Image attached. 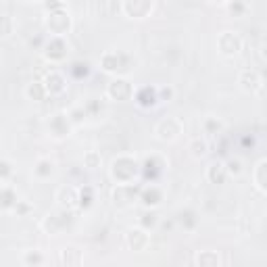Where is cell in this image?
I'll return each instance as SVG.
<instances>
[{"mask_svg":"<svg viewBox=\"0 0 267 267\" xmlns=\"http://www.w3.org/2000/svg\"><path fill=\"white\" fill-rule=\"evenodd\" d=\"M142 171V167H138V163L130 157H119L113 161V167H111V175L113 180L119 184V186H130V182H134V177Z\"/></svg>","mask_w":267,"mask_h":267,"instance_id":"1","label":"cell"},{"mask_svg":"<svg viewBox=\"0 0 267 267\" xmlns=\"http://www.w3.org/2000/svg\"><path fill=\"white\" fill-rule=\"evenodd\" d=\"M46 9L50 11L48 15V19H46V27L50 29V33H55L57 38H61L63 33L69 31L71 27V19H69V15L63 11L65 7L61 3H52V5H46Z\"/></svg>","mask_w":267,"mask_h":267,"instance_id":"2","label":"cell"},{"mask_svg":"<svg viewBox=\"0 0 267 267\" xmlns=\"http://www.w3.org/2000/svg\"><path fill=\"white\" fill-rule=\"evenodd\" d=\"M217 44H219V50L223 52V55H227V57L238 55V50L242 48V40L238 38L236 33H232V31H223V33L219 35Z\"/></svg>","mask_w":267,"mask_h":267,"instance_id":"3","label":"cell"},{"mask_svg":"<svg viewBox=\"0 0 267 267\" xmlns=\"http://www.w3.org/2000/svg\"><path fill=\"white\" fill-rule=\"evenodd\" d=\"M44 55L50 59V61H61L65 55H67V42L63 38H57V35H52L50 42L46 44L44 48Z\"/></svg>","mask_w":267,"mask_h":267,"instance_id":"4","label":"cell"},{"mask_svg":"<svg viewBox=\"0 0 267 267\" xmlns=\"http://www.w3.org/2000/svg\"><path fill=\"white\" fill-rule=\"evenodd\" d=\"M106 94L113 100H128L132 96V86L126 80H113L106 88Z\"/></svg>","mask_w":267,"mask_h":267,"instance_id":"5","label":"cell"},{"mask_svg":"<svg viewBox=\"0 0 267 267\" xmlns=\"http://www.w3.org/2000/svg\"><path fill=\"white\" fill-rule=\"evenodd\" d=\"M159 100V92H157V88H152V86H144L142 90H138V94H136V102L140 104V106H144V109H150V106H155Z\"/></svg>","mask_w":267,"mask_h":267,"instance_id":"6","label":"cell"},{"mask_svg":"<svg viewBox=\"0 0 267 267\" xmlns=\"http://www.w3.org/2000/svg\"><path fill=\"white\" fill-rule=\"evenodd\" d=\"M157 134L161 140H173L177 134H180V123H177L175 119H163L157 126Z\"/></svg>","mask_w":267,"mask_h":267,"instance_id":"7","label":"cell"},{"mask_svg":"<svg viewBox=\"0 0 267 267\" xmlns=\"http://www.w3.org/2000/svg\"><path fill=\"white\" fill-rule=\"evenodd\" d=\"M121 9L126 11L132 19L134 17L136 19H142V17H146L152 11V3H126V5H121Z\"/></svg>","mask_w":267,"mask_h":267,"instance_id":"8","label":"cell"},{"mask_svg":"<svg viewBox=\"0 0 267 267\" xmlns=\"http://www.w3.org/2000/svg\"><path fill=\"white\" fill-rule=\"evenodd\" d=\"M261 75L255 73V71H242V75H240V86L244 88L246 92H257L259 88H261Z\"/></svg>","mask_w":267,"mask_h":267,"instance_id":"9","label":"cell"},{"mask_svg":"<svg viewBox=\"0 0 267 267\" xmlns=\"http://www.w3.org/2000/svg\"><path fill=\"white\" fill-rule=\"evenodd\" d=\"M69 130H71V121H69V117H65V115H55V117L50 119V132L55 134V136L63 138V136L69 134Z\"/></svg>","mask_w":267,"mask_h":267,"instance_id":"10","label":"cell"},{"mask_svg":"<svg viewBox=\"0 0 267 267\" xmlns=\"http://www.w3.org/2000/svg\"><path fill=\"white\" fill-rule=\"evenodd\" d=\"M161 171H163V165L159 163V159H157V157L146 159L144 165H142V175H144L146 180H150V182H155L157 177L161 175Z\"/></svg>","mask_w":267,"mask_h":267,"instance_id":"11","label":"cell"},{"mask_svg":"<svg viewBox=\"0 0 267 267\" xmlns=\"http://www.w3.org/2000/svg\"><path fill=\"white\" fill-rule=\"evenodd\" d=\"M123 57L121 55H117V52H104L102 55V59H100V65H102V69L104 71H121V69H126L123 67Z\"/></svg>","mask_w":267,"mask_h":267,"instance_id":"12","label":"cell"},{"mask_svg":"<svg viewBox=\"0 0 267 267\" xmlns=\"http://www.w3.org/2000/svg\"><path fill=\"white\" fill-rule=\"evenodd\" d=\"M46 92L48 94H61L65 90V78L61 73H57V71H52V73L46 78Z\"/></svg>","mask_w":267,"mask_h":267,"instance_id":"13","label":"cell"},{"mask_svg":"<svg viewBox=\"0 0 267 267\" xmlns=\"http://www.w3.org/2000/svg\"><path fill=\"white\" fill-rule=\"evenodd\" d=\"M128 244L134 248V251H140L148 244V234L144 230H130L128 232Z\"/></svg>","mask_w":267,"mask_h":267,"instance_id":"14","label":"cell"},{"mask_svg":"<svg viewBox=\"0 0 267 267\" xmlns=\"http://www.w3.org/2000/svg\"><path fill=\"white\" fill-rule=\"evenodd\" d=\"M207 175H209V180L213 184H223L225 182V175H227V167L223 163H219V161L217 163H211Z\"/></svg>","mask_w":267,"mask_h":267,"instance_id":"15","label":"cell"},{"mask_svg":"<svg viewBox=\"0 0 267 267\" xmlns=\"http://www.w3.org/2000/svg\"><path fill=\"white\" fill-rule=\"evenodd\" d=\"M140 201L144 203L146 207H157L159 203H161V190L155 188V186L144 188V190H142V194H140Z\"/></svg>","mask_w":267,"mask_h":267,"instance_id":"16","label":"cell"},{"mask_svg":"<svg viewBox=\"0 0 267 267\" xmlns=\"http://www.w3.org/2000/svg\"><path fill=\"white\" fill-rule=\"evenodd\" d=\"M197 265L199 267H217L219 265V257H217V253H213V251H201L197 255Z\"/></svg>","mask_w":267,"mask_h":267,"instance_id":"17","label":"cell"},{"mask_svg":"<svg viewBox=\"0 0 267 267\" xmlns=\"http://www.w3.org/2000/svg\"><path fill=\"white\" fill-rule=\"evenodd\" d=\"M75 201H80V194H78L73 188H61V190H59V203H61L63 207L69 209Z\"/></svg>","mask_w":267,"mask_h":267,"instance_id":"18","label":"cell"},{"mask_svg":"<svg viewBox=\"0 0 267 267\" xmlns=\"http://www.w3.org/2000/svg\"><path fill=\"white\" fill-rule=\"evenodd\" d=\"M255 184L267 192V161H261L255 169Z\"/></svg>","mask_w":267,"mask_h":267,"instance_id":"19","label":"cell"},{"mask_svg":"<svg viewBox=\"0 0 267 267\" xmlns=\"http://www.w3.org/2000/svg\"><path fill=\"white\" fill-rule=\"evenodd\" d=\"M71 75H73V78H78V80H82V78H86L88 73H90V65H88L86 61L82 63V61H78V63H73V65H71Z\"/></svg>","mask_w":267,"mask_h":267,"instance_id":"20","label":"cell"},{"mask_svg":"<svg viewBox=\"0 0 267 267\" xmlns=\"http://www.w3.org/2000/svg\"><path fill=\"white\" fill-rule=\"evenodd\" d=\"M46 94H48V92H46V86H44V84H31V86L27 88V96L33 98V100H44Z\"/></svg>","mask_w":267,"mask_h":267,"instance_id":"21","label":"cell"},{"mask_svg":"<svg viewBox=\"0 0 267 267\" xmlns=\"http://www.w3.org/2000/svg\"><path fill=\"white\" fill-rule=\"evenodd\" d=\"M157 213H152V211H146V213H142V217H140V225L144 227V230H150V227H155L157 225Z\"/></svg>","mask_w":267,"mask_h":267,"instance_id":"22","label":"cell"},{"mask_svg":"<svg viewBox=\"0 0 267 267\" xmlns=\"http://www.w3.org/2000/svg\"><path fill=\"white\" fill-rule=\"evenodd\" d=\"M92 205V188L90 186H84L80 190V207L82 209H88Z\"/></svg>","mask_w":267,"mask_h":267,"instance_id":"23","label":"cell"},{"mask_svg":"<svg viewBox=\"0 0 267 267\" xmlns=\"http://www.w3.org/2000/svg\"><path fill=\"white\" fill-rule=\"evenodd\" d=\"M177 217H180V223L186 225V227H194V223H197V219H194V213H192V211H182Z\"/></svg>","mask_w":267,"mask_h":267,"instance_id":"24","label":"cell"},{"mask_svg":"<svg viewBox=\"0 0 267 267\" xmlns=\"http://www.w3.org/2000/svg\"><path fill=\"white\" fill-rule=\"evenodd\" d=\"M52 173V163L50 161H40L38 167H35V175H40V177H48Z\"/></svg>","mask_w":267,"mask_h":267,"instance_id":"25","label":"cell"},{"mask_svg":"<svg viewBox=\"0 0 267 267\" xmlns=\"http://www.w3.org/2000/svg\"><path fill=\"white\" fill-rule=\"evenodd\" d=\"M227 173H232V175H240L242 173V163L238 161V159H230V161H227Z\"/></svg>","mask_w":267,"mask_h":267,"instance_id":"26","label":"cell"},{"mask_svg":"<svg viewBox=\"0 0 267 267\" xmlns=\"http://www.w3.org/2000/svg\"><path fill=\"white\" fill-rule=\"evenodd\" d=\"M205 152H207V144H205V142L194 140L192 142V155L194 157H205Z\"/></svg>","mask_w":267,"mask_h":267,"instance_id":"27","label":"cell"},{"mask_svg":"<svg viewBox=\"0 0 267 267\" xmlns=\"http://www.w3.org/2000/svg\"><path fill=\"white\" fill-rule=\"evenodd\" d=\"M84 161H86V165L90 167V169H94V167L100 165V155H96V152H88Z\"/></svg>","mask_w":267,"mask_h":267,"instance_id":"28","label":"cell"},{"mask_svg":"<svg viewBox=\"0 0 267 267\" xmlns=\"http://www.w3.org/2000/svg\"><path fill=\"white\" fill-rule=\"evenodd\" d=\"M15 201H17V197H15V194H13L9 188H5V190H3V209H9Z\"/></svg>","mask_w":267,"mask_h":267,"instance_id":"29","label":"cell"},{"mask_svg":"<svg viewBox=\"0 0 267 267\" xmlns=\"http://www.w3.org/2000/svg\"><path fill=\"white\" fill-rule=\"evenodd\" d=\"M205 128H207V132H209V134H219V132H221V121L209 119V121L205 123Z\"/></svg>","mask_w":267,"mask_h":267,"instance_id":"30","label":"cell"},{"mask_svg":"<svg viewBox=\"0 0 267 267\" xmlns=\"http://www.w3.org/2000/svg\"><path fill=\"white\" fill-rule=\"evenodd\" d=\"M25 263H27L29 267H31V265H40V263H42V255L35 253V251H33V253H27V255H25Z\"/></svg>","mask_w":267,"mask_h":267,"instance_id":"31","label":"cell"},{"mask_svg":"<svg viewBox=\"0 0 267 267\" xmlns=\"http://www.w3.org/2000/svg\"><path fill=\"white\" fill-rule=\"evenodd\" d=\"M227 9L232 11V13H242V11H246V5H242V3H232V5H227Z\"/></svg>","mask_w":267,"mask_h":267,"instance_id":"32","label":"cell"},{"mask_svg":"<svg viewBox=\"0 0 267 267\" xmlns=\"http://www.w3.org/2000/svg\"><path fill=\"white\" fill-rule=\"evenodd\" d=\"M9 171H11V165H9L7 161H3V180H7V175H9Z\"/></svg>","mask_w":267,"mask_h":267,"instance_id":"33","label":"cell"},{"mask_svg":"<svg viewBox=\"0 0 267 267\" xmlns=\"http://www.w3.org/2000/svg\"><path fill=\"white\" fill-rule=\"evenodd\" d=\"M171 94H173L171 88H163L161 90V98H171Z\"/></svg>","mask_w":267,"mask_h":267,"instance_id":"34","label":"cell"},{"mask_svg":"<svg viewBox=\"0 0 267 267\" xmlns=\"http://www.w3.org/2000/svg\"><path fill=\"white\" fill-rule=\"evenodd\" d=\"M261 57L267 61V44H263V50H261Z\"/></svg>","mask_w":267,"mask_h":267,"instance_id":"35","label":"cell"}]
</instances>
